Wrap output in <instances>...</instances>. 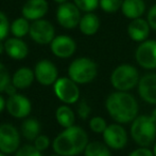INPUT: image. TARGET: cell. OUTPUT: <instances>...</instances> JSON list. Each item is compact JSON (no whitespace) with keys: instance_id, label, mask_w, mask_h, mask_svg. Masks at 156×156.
Instances as JSON below:
<instances>
[{"instance_id":"cell-43","label":"cell","mask_w":156,"mask_h":156,"mask_svg":"<svg viewBox=\"0 0 156 156\" xmlns=\"http://www.w3.org/2000/svg\"><path fill=\"white\" fill-rule=\"evenodd\" d=\"M50 156H61V155H58V154H54V155H50Z\"/></svg>"},{"instance_id":"cell-2","label":"cell","mask_w":156,"mask_h":156,"mask_svg":"<svg viewBox=\"0 0 156 156\" xmlns=\"http://www.w3.org/2000/svg\"><path fill=\"white\" fill-rule=\"evenodd\" d=\"M89 143L86 131L78 125L65 128L52 141L54 153L61 156H76L84 153Z\"/></svg>"},{"instance_id":"cell-27","label":"cell","mask_w":156,"mask_h":156,"mask_svg":"<svg viewBox=\"0 0 156 156\" xmlns=\"http://www.w3.org/2000/svg\"><path fill=\"white\" fill-rule=\"evenodd\" d=\"M123 0H100V8L105 13H116L121 10Z\"/></svg>"},{"instance_id":"cell-10","label":"cell","mask_w":156,"mask_h":156,"mask_svg":"<svg viewBox=\"0 0 156 156\" xmlns=\"http://www.w3.org/2000/svg\"><path fill=\"white\" fill-rule=\"evenodd\" d=\"M135 60L142 69H156V40H147L140 43L136 48Z\"/></svg>"},{"instance_id":"cell-15","label":"cell","mask_w":156,"mask_h":156,"mask_svg":"<svg viewBox=\"0 0 156 156\" xmlns=\"http://www.w3.org/2000/svg\"><path fill=\"white\" fill-rule=\"evenodd\" d=\"M49 11L47 0H27L21 8V15L30 21H35L46 16Z\"/></svg>"},{"instance_id":"cell-5","label":"cell","mask_w":156,"mask_h":156,"mask_svg":"<svg viewBox=\"0 0 156 156\" xmlns=\"http://www.w3.org/2000/svg\"><path fill=\"white\" fill-rule=\"evenodd\" d=\"M140 80L137 69L131 64H120L111 75V83L116 91L129 92L138 86Z\"/></svg>"},{"instance_id":"cell-31","label":"cell","mask_w":156,"mask_h":156,"mask_svg":"<svg viewBox=\"0 0 156 156\" xmlns=\"http://www.w3.org/2000/svg\"><path fill=\"white\" fill-rule=\"evenodd\" d=\"M43 152L38 151L33 144H25L20 146L19 150L15 153V156H43Z\"/></svg>"},{"instance_id":"cell-40","label":"cell","mask_w":156,"mask_h":156,"mask_svg":"<svg viewBox=\"0 0 156 156\" xmlns=\"http://www.w3.org/2000/svg\"><path fill=\"white\" fill-rule=\"evenodd\" d=\"M54 2H56V3L58 4H62V3H65V2H67L68 0H53Z\"/></svg>"},{"instance_id":"cell-33","label":"cell","mask_w":156,"mask_h":156,"mask_svg":"<svg viewBox=\"0 0 156 156\" xmlns=\"http://www.w3.org/2000/svg\"><path fill=\"white\" fill-rule=\"evenodd\" d=\"M76 112H78V116L82 119V120H86V119H88L89 116H90L91 108L85 101H81V102L79 103L78 107H76Z\"/></svg>"},{"instance_id":"cell-38","label":"cell","mask_w":156,"mask_h":156,"mask_svg":"<svg viewBox=\"0 0 156 156\" xmlns=\"http://www.w3.org/2000/svg\"><path fill=\"white\" fill-rule=\"evenodd\" d=\"M3 52H5V48H4V41H0V56Z\"/></svg>"},{"instance_id":"cell-6","label":"cell","mask_w":156,"mask_h":156,"mask_svg":"<svg viewBox=\"0 0 156 156\" xmlns=\"http://www.w3.org/2000/svg\"><path fill=\"white\" fill-rule=\"evenodd\" d=\"M21 134L11 123L0 124V151L6 155L15 154L20 148Z\"/></svg>"},{"instance_id":"cell-35","label":"cell","mask_w":156,"mask_h":156,"mask_svg":"<svg viewBox=\"0 0 156 156\" xmlns=\"http://www.w3.org/2000/svg\"><path fill=\"white\" fill-rule=\"evenodd\" d=\"M129 156H154L153 155L152 150L149 148H144V146H139V148L135 149L129 154Z\"/></svg>"},{"instance_id":"cell-12","label":"cell","mask_w":156,"mask_h":156,"mask_svg":"<svg viewBox=\"0 0 156 156\" xmlns=\"http://www.w3.org/2000/svg\"><path fill=\"white\" fill-rule=\"evenodd\" d=\"M102 135L104 143L112 150H121L125 148L129 140L127 131L122 126V124L119 123L107 125L106 129Z\"/></svg>"},{"instance_id":"cell-32","label":"cell","mask_w":156,"mask_h":156,"mask_svg":"<svg viewBox=\"0 0 156 156\" xmlns=\"http://www.w3.org/2000/svg\"><path fill=\"white\" fill-rule=\"evenodd\" d=\"M50 144H51L50 138L48 137L47 135H43V134H41V135L33 141V146L38 151H41V152H44V151L47 150L50 146Z\"/></svg>"},{"instance_id":"cell-42","label":"cell","mask_w":156,"mask_h":156,"mask_svg":"<svg viewBox=\"0 0 156 156\" xmlns=\"http://www.w3.org/2000/svg\"><path fill=\"white\" fill-rule=\"evenodd\" d=\"M0 156H8L6 154H4V153H2L1 151H0Z\"/></svg>"},{"instance_id":"cell-30","label":"cell","mask_w":156,"mask_h":156,"mask_svg":"<svg viewBox=\"0 0 156 156\" xmlns=\"http://www.w3.org/2000/svg\"><path fill=\"white\" fill-rule=\"evenodd\" d=\"M11 24L9 18L2 11H0V41H5L10 33Z\"/></svg>"},{"instance_id":"cell-41","label":"cell","mask_w":156,"mask_h":156,"mask_svg":"<svg viewBox=\"0 0 156 156\" xmlns=\"http://www.w3.org/2000/svg\"><path fill=\"white\" fill-rule=\"evenodd\" d=\"M152 152H153V155H154V156H156V142H155V143H154V146H153Z\"/></svg>"},{"instance_id":"cell-26","label":"cell","mask_w":156,"mask_h":156,"mask_svg":"<svg viewBox=\"0 0 156 156\" xmlns=\"http://www.w3.org/2000/svg\"><path fill=\"white\" fill-rule=\"evenodd\" d=\"M73 3L81 12L91 13L100 6V0H73Z\"/></svg>"},{"instance_id":"cell-3","label":"cell","mask_w":156,"mask_h":156,"mask_svg":"<svg viewBox=\"0 0 156 156\" xmlns=\"http://www.w3.org/2000/svg\"><path fill=\"white\" fill-rule=\"evenodd\" d=\"M131 137L139 146H148L155 143L156 122L151 116H138L132 122Z\"/></svg>"},{"instance_id":"cell-23","label":"cell","mask_w":156,"mask_h":156,"mask_svg":"<svg viewBox=\"0 0 156 156\" xmlns=\"http://www.w3.org/2000/svg\"><path fill=\"white\" fill-rule=\"evenodd\" d=\"M55 120H56V122H58V124L65 129L74 125V122H76V115H74L73 110H72L68 105L64 104L56 108Z\"/></svg>"},{"instance_id":"cell-9","label":"cell","mask_w":156,"mask_h":156,"mask_svg":"<svg viewBox=\"0 0 156 156\" xmlns=\"http://www.w3.org/2000/svg\"><path fill=\"white\" fill-rule=\"evenodd\" d=\"M56 21L58 25L64 29L71 30L79 27V24L82 18L81 11L73 2H65L58 6L56 10Z\"/></svg>"},{"instance_id":"cell-19","label":"cell","mask_w":156,"mask_h":156,"mask_svg":"<svg viewBox=\"0 0 156 156\" xmlns=\"http://www.w3.org/2000/svg\"><path fill=\"white\" fill-rule=\"evenodd\" d=\"M35 80L34 71L29 67H21L14 72L11 82L17 90H26L32 86Z\"/></svg>"},{"instance_id":"cell-22","label":"cell","mask_w":156,"mask_h":156,"mask_svg":"<svg viewBox=\"0 0 156 156\" xmlns=\"http://www.w3.org/2000/svg\"><path fill=\"white\" fill-rule=\"evenodd\" d=\"M79 29L84 36H94L100 29V19L94 12L85 13L79 24Z\"/></svg>"},{"instance_id":"cell-4","label":"cell","mask_w":156,"mask_h":156,"mask_svg":"<svg viewBox=\"0 0 156 156\" xmlns=\"http://www.w3.org/2000/svg\"><path fill=\"white\" fill-rule=\"evenodd\" d=\"M98 75V65L93 59L80 57L72 61L68 67V77L78 85H86Z\"/></svg>"},{"instance_id":"cell-13","label":"cell","mask_w":156,"mask_h":156,"mask_svg":"<svg viewBox=\"0 0 156 156\" xmlns=\"http://www.w3.org/2000/svg\"><path fill=\"white\" fill-rule=\"evenodd\" d=\"M6 111L15 119L28 118L32 111V103L27 96L20 93L11 95L6 100Z\"/></svg>"},{"instance_id":"cell-14","label":"cell","mask_w":156,"mask_h":156,"mask_svg":"<svg viewBox=\"0 0 156 156\" xmlns=\"http://www.w3.org/2000/svg\"><path fill=\"white\" fill-rule=\"evenodd\" d=\"M50 50L60 59H68L74 55L76 50V43L71 36L61 34L56 36L50 44Z\"/></svg>"},{"instance_id":"cell-25","label":"cell","mask_w":156,"mask_h":156,"mask_svg":"<svg viewBox=\"0 0 156 156\" xmlns=\"http://www.w3.org/2000/svg\"><path fill=\"white\" fill-rule=\"evenodd\" d=\"M84 156H112L111 149L100 141H93L87 144Z\"/></svg>"},{"instance_id":"cell-29","label":"cell","mask_w":156,"mask_h":156,"mask_svg":"<svg viewBox=\"0 0 156 156\" xmlns=\"http://www.w3.org/2000/svg\"><path fill=\"white\" fill-rule=\"evenodd\" d=\"M11 78H12V76H10L6 67L3 63L0 62V93L5 92L6 88L11 83Z\"/></svg>"},{"instance_id":"cell-1","label":"cell","mask_w":156,"mask_h":156,"mask_svg":"<svg viewBox=\"0 0 156 156\" xmlns=\"http://www.w3.org/2000/svg\"><path fill=\"white\" fill-rule=\"evenodd\" d=\"M105 108L109 117L119 124L132 123L138 117L139 110L135 96L122 91H115L109 94L105 101Z\"/></svg>"},{"instance_id":"cell-21","label":"cell","mask_w":156,"mask_h":156,"mask_svg":"<svg viewBox=\"0 0 156 156\" xmlns=\"http://www.w3.org/2000/svg\"><path fill=\"white\" fill-rule=\"evenodd\" d=\"M123 15L127 18H140L146 12V3L144 0H123L121 6Z\"/></svg>"},{"instance_id":"cell-36","label":"cell","mask_w":156,"mask_h":156,"mask_svg":"<svg viewBox=\"0 0 156 156\" xmlns=\"http://www.w3.org/2000/svg\"><path fill=\"white\" fill-rule=\"evenodd\" d=\"M4 93H6V95H8V96L14 95V94L17 93V89L14 87V85L11 82L10 85H9V87L6 88V90H5V92H4Z\"/></svg>"},{"instance_id":"cell-37","label":"cell","mask_w":156,"mask_h":156,"mask_svg":"<svg viewBox=\"0 0 156 156\" xmlns=\"http://www.w3.org/2000/svg\"><path fill=\"white\" fill-rule=\"evenodd\" d=\"M4 109H6V101H5V98L3 97V95H1V93H0V113H1Z\"/></svg>"},{"instance_id":"cell-34","label":"cell","mask_w":156,"mask_h":156,"mask_svg":"<svg viewBox=\"0 0 156 156\" xmlns=\"http://www.w3.org/2000/svg\"><path fill=\"white\" fill-rule=\"evenodd\" d=\"M147 21H148L151 29H153L156 31V4L151 6L150 10L148 11V14H147Z\"/></svg>"},{"instance_id":"cell-8","label":"cell","mask_w":156,"mask_h":156,"mask_svg":"<svg viewBox=\"0 0 156 156\" xmlns=\"http://www.w3.org/2000/svg\"><path fill=\"white\" fill-rule=\"evenodd\" d=\"M29 36L34 43L38 45H50L55 38V28L49 21L45 18L31 23Z\"/></svg>"},{"instance_id":"cell-17","label":"cell","mask_w":156,"mask_h":156,"mask_svg":"<svg viewBox=\"0 0 156 156\" xmlns=\"http://www.w3.org/2000/svg\"><path fill=\"white\" fill-rule=\"evenodd\" d=\"M5 54L13 60L20 61L27 58L29 55V46L23 39L12 36L4 41Z\"/></svg>"},{"instance_id":"cell-24","label":"cell","mask_w":156,"mask_h":156,"mask_svg":"<svg viewBox=\"0 0 156 156\" xmlns=\"http://www.w3.org/2000/svg\"><path fill=\"white\" fill-rule=\"evenodd\" d=\"M30 27H31L30 21H28L27 18L21 16L11 23L10 32L15 38L23 39V38H25L26 36H29Z\"/></svg>"},{"instance_id":"cell-39","label":"cell","mask_w":156,"mask_h":156,"mask_svg":"<svg viewBox=\"0 0 156 156\" xmlns=\"http://www.w3.org/2000/svg\"><path fill=\"white\" fill-rule=\"evenodd\" d=\"M151 117H152L153 120L156 122V108L155 109H153V111H152V113H151Z\"/></svg>"},{"instance_id":"cell-11","label":"cell","mask_w":156,"mask_h":156,"mask_svg":"<svg viewBox=\"0 0 156 156\" xmlns=\"http://www.w3.org/2000/svg\"><path fill=\"white\" fill-rule=\"evenodd\" d=\"M33 71H34L35 80L44 87L53 86L58 79V67L52 61L48 60V59L39 60L35 64Z\"/></svg>"},{"instance_id":"cell-16","label":"cell","mask_w":156,"mask_h":156,"mask_svg":"<svg viewBox=\"0 0 156 156\" xmlns=\"http://www.w3.org/2000/svg\"><path fill=\"white\" fill-rule=\"evenodd\" d=\"M138 94L148 104L156 105V73H149L140 77Z\"/></svg>"},{"instance_id":"cell-20","label":"cell","mask_w":156,"mask_h":156,"mask_svg":"<svg viewBox=\"0 0 156 156\" xmlns=\"http://www.w3.org/2000/svg\"><path fill=\"white\" fill-rule=\"evenodd\" d=\"M41 125L36 118H26L23 119L20 125V134L28 141H34L41 135Z\"/></svg>"},{"instance_id":"cell-28","label":"cell","mask_w":156,"mask_h":156,"mask_svg":"<svg viewBox=\"0 0 156 156\" xmlns=\"http://www.w3.org/2000/svg\"><path fill=\"white\" fill-rule=\"evenodd\" d=\"M107 127V123L104 118L102 117H94L89 120V128L91 131L96 134H103Z\"/></svg>"},{"instance_id":"cell-7","label":"cell","mask_w":156,"mask_h":156,"mask_svg":"<svg viewBox=\"0 0 156 156\" xmlns=\"http://www.w3.org/2000/svg\"><path fill=\"white\" fill-rule=\"evenodd\" d=\"M55 96L66 105L76 104L80 100V88L69 77H58L53 85Z\"/></svg>"},{"instance_id":"cell-18","label":"cell","mask_w":156,"mask_h":156,"mask_svg":"<svg viewBox=\"0 0 156 156\" xmlns=\"http://www.w3.org/2000/svg\"><path fill=\"white\" fill-rule=\"evenodd\" d=\"M150 29L151 27L148 21L140 17V18L132 19L131 23L127 25V34L129 39L133 40L134 42L142 43L148 40Z\"/></svg>"}]
</instances>
